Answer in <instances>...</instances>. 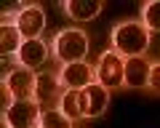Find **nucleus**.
Here are the masks:
<instances>
[{
	"label": "nucleus",
	"mask_w": 160,
	"mask_h": 128,
	"mask_svg": "<svg viewBox=\"0 0 160 128\" xmlns=\"http://www.w3.org/2000/svg\"><path fill=\"white\" fill-rule=\"evenodd\" d=\"M152 32L142 24V19H120L109 29V48L118 51L123 59L149 56Z\"/></svg>",
	"instance_id": "1"
},
{
	"label": "nucleus",
	"mask_w": 160,
	"mask_h": 128,
	"mask_svg": "<svg viewBox=\"0 0 160 128\" xmlns=\"http://www.w3.org/2000/svg\"><path fill=\"white\" fill-rule=\"evenodd\" d=\"M51 43V56L59 64H75V62H88V51H91V43H88V32L80 27H64L59 29L56 35L48 37Z\"/></svg>",
	"instance_id": "2"
},
{
	"label": "nucleus",
	"mask_w": 160,
	"mask_h": 128,
	"mask_svg": "<svg viewBox=\"0 0 160 128\" xmlns=\"http://www.w3.org/2000/svg\"><path fill=\"white\" fill-rule=\"evenodd\" d=\"M93 70H96V83H102L104 88H109V91H120L123 88L126 59L120 56L118 51H112V48L102 51L99 59H96V64H93Z\"/></svg>",
	"instance_id": "3"
},
{
	"label": "nucleus",
	"mask_w": 160,
	"mask_h": 128,
	"mask_svg": "<svg viewBox=\"0 0 160 128\" xmlns=\"http://www.w3.org/2000/svg\"><path fill=\"white\" fill-rule=\"evenodd\" d=\"M62 96H64V86L59 80V72L40 70L38 72V86H35V101L43 110H51V107H59Z\"/></svg>",
	"instance_id": "4"
},
{
	"label": "nucleus",
	"mask_w": 160,
	"mask_h": 128,
	"mask_svg": "<svg viewBox=\"0 0 160 128\" xmlns=\"http://www.w3.org/2000/svg\"><path fill=\"white\" fill-rule=\"evenodd\" d=\"M109 107V88L102 83H91L80 91V110H83V120H96V117L107 115Z\"/></svg>",
	"instance_id": "5"
},
{
	"label": "nucleus",
	"mask_w": 160,
	"mask_h": 128,
	"mask_svg": "<svg viewBox=\"0 0 160 128\" xmlns=\"http://www.w3.org/2000/svg\"><path fill=\"white\" fill-rule=\"evenodd\" d=\"M16 29L22 32L24 40H38L46 32V8L40 3H24L22 13H19Z\"/></svg>",
	"instance_id": "6"
},
{
	"label": "nucleus",
	"mask_w": 160,
	"mask_h": 128,
	"mask_svg": "<svg viewBox=\"0 0 160 128\" xmlns=\"http://www.w3.org/2000/svg\"><path fill=\"white\" fill-rule=\"evenodd\" d=\"M40 115H43V107L35 99H16L3 112V117L11 123V128H32L40 123Z\"/></svg>",
	"instance_id": "7"
},
{
	"label": "nucleus",
	"mask_w": 160,
	"mask_h": 128,
	"mask_svg": "<svg viewBox=\"0 0 160 128\" xmlns=\"http://www.w3.org/2000/svg\"><path fill=\"white\" fill-rule=\"evenodd\" d=\"M59 80H62L64 91L75 88V91H83L86 86L96 83V70H93L91 62H75V64H62L59 67Z\"/></svg>",
	"instance_id": "8"
},
{
	"label": "nucleus",
	"mask_w": 160,
	"mask_h": 128,
	"mask_svg": "<svg viewBox=\"0 0 160 128\" xmlns=\"http://www.w3.org/2000/svg\"><path fill=\"white\" fill-rule=\"evenodd\" d=\"M51 59V43L46 37H38V40H24L22 48L16 51V62L19 67H27V70L38 72L43 64Z\"/></svg>",
	"instance_id": "9"
},
{
	"label": "nucleus",
	"mask_w": 160,
	"mask_h": 128,
	"mask_svg": "<svg viewBox=\"0 0 160 128\" xmlns=\"http://www.w3.org/2000/svg\"><path fill=\"white\" fill-rule=\"evenodd\" d=\"M3 86L11 88L13 99H35V86H38V72L27 67H16L8 77H3Z\"/></svg>",
	"instance_id": "10"
},
{
	"label": "nucleus",
	"mask_w": 160,
	"mask_h": 128,
	"mask_svg": "<svg viewBox=\"0 0 160 128\" xmlns=\"http://www.w3.org/2000/svg\"><path fill=\"white\" fill-rule=\"evenodd\" d=\"M149 70H152V59H149V56L126 59V77H123V88H136V91H147V83H149Z\"/></svg>",
	"instance_id": "11"
},
{
	"label": "nucleus",
	"mask_w": 160,
	"mask_h": 128,
	"mask_svg": "<svg viewBox=\"0 0 160 128\" xmlns=\"http://www.w3.org/2000/svg\"><path fill=\"white\" fill-rule=\"evenodd\" d=\"M102 8H104L102 0H64V3H59V11L69 22H93L102 13Z\"/></svg>",
	"instance_id": "12"
},
{
	"label": "nucleus",
	"mask_w": 160,
	"mask_h": 128,
	"mask_svg": "<svg viewBox=\"0 0 160 128\" xmlns=\"http://www.w3.org/2000/svg\"><path fill=\"white\" fill-rule=\"evenodd\" d=\"M59 110H62L72 123H80V120H83V110H80V91L67 88L64 96H62V101H59Z\"/></svg>",
	"instance_id": "13"
},
{
	"label": "nucleus",
	"mask_w": 160,
	"mask_h": 128,
	"mask_svg": "<svg viewBox=\"0 0 160 128\" xmlns=\"http://www.w3.org/2000/svg\"><path fill=\"white\" fill-rule=\"evenodd\" d=\"M139 19H142V24L149 29V32H160V0L142 3V8H139Z\"/></svg>",
	"instance_id": "14"
},
{
	"label": "nucleus",
	"mask_w": 160,
	"mask_h": 128,
	"mask_svg": "<svg viewBox=\"0 0 160 128\" xmlns=\"http://www.w3.org/2000/svg\"><path fill=\"white\" fill-rule=\"evenodd\" d=\"M24 37L16 27H0V53H11L16 56V51L22 48Z\"/></svg>",
	"instance_id": "15"
},
{
	"label": "nucleus",
	"mask_w": 160,
	"mask_h": 128,
	"mask_svg": "<svg viewBox=\"0 0 160 128\" xmlns=\"http://www.w3.org/2000/svg\"><path fill=\"white\" fill-rule=\"evenodd\" d=\"M40 128H72L75 123L69 120L67 115H64L59 107H51V110H43V115H40Z\"/></svg>",
	"instance_id": "16"
},
{
	"label": "nucleus",
	"mask_w": 160,
	"mask_h": 128,
	"mask_svg": "<svg viewBox=\"0 0 160 128\" xmlns=\"http://www.w3.org/2000/svg\"><path fill=\"white\" fill-rule=\"evenodd\" d=\"M147 93H149V96H160V59H152V70H149Z\"/></svg>",
	"instance_id": "17"
},
{
	"label": "nucleus",
	"mask_w": 160,
	"mask_h": 128,
	"mask_svg": "<svg viewBox=\"0 0 160 128\" xmlns=\"http://www.w3.org/2000/svg\"><path fill=\"white\" fill-rule=\"evenodd\" d=\"M0 64H3V77H8L13 70L19 67V62H16V56H11V53H3V59H0Z\"/></svg>",
	"instance_id": "18"
},
{
	"label": "nucleus",
	"mask_w": 160,
	"mask_h": 128,
	"mask_svg": "<svg viewBox=\"0 0 160 128\" xmlns=\"http://www.w3.org/2000/svg\"><path fill=\"white\" fill-rule=\"evenodd\" d=\"M0 93H3V112H6L16 99H13V93H11V88H8V86H0Z\"/></svg>",
	"instance_id": "19"
},
{
	"label": "nucleus",
	"mask_w": 160,
	"mask_h": 128,
	"mask_svg": "<svg viewBox=\"0 0 160 128\" xmlns=\"http://www.w3.org/2000/svg\"><path fill=\"white\" fill-rule=\"evenodd\" d=\"M72 128H88V126H80V123H75V126Z\"/></svg>",
	"instance_id": "20"
},
{
	"label": "nucleus",
	"mask_w": 160,
	"mask_h": 128,
	"mask_svg": "<svg viewBox=\"0 0 160 128\" xmlns=\"http://www.w3.org/2000/svg\"><path fill=\"white\" fill-rule=\"evenodd\" d=\"M32 128H40V126H32Z\"/></svg>",
	"instance_id": "21"
}]
</instances>
